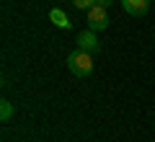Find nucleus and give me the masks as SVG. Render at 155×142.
Wrapping results in <instances>:
<instances>
[{
    "label": "nucleus",
    "instance_id": "nucleus-1",
    "mask_svg": "<svg viewBox=\"0 0 155 142\" xmlns=\"http://www.w3.org/2000/svg\"><path fill=\"white\" fill-rule=\"evenodd\" d=\"M67 70L75 78H88L93 72V57H91V52H83V49L70 52L67 54Z\"/></svg>",
    "mask_w": 155,
    "mask_h": 142
},
{
    "label": "nucleus",
    "instance_id": "nucleus-2",
    "mask_svg": "<svg viewBox=\"0 0 155 142\" xmlns=\"http://www.w3.org/2000/svg\"><path fill=\"white\" fill-rule=\"evenodd\" d=\"M85 23H88L91 31H106L111 21H109V16H106V8L93 5V8L88 11V18H85Z\"/></svg>",
    "mask_w": 155,
    "mask_h": 142
},
{
    "label": "nucleus",
    "instance_id": "nucleus-3",
    "mask_svg": "<svg viewBox=\"0 0 155 142\" xmlns=\"http://www.w3.org/2000/svg\"><path fill=\"white\" fill-rule=\"evenodd\" d=\"M119 5L127 16L132 18H142L145 13L150 11V0H119Z\"/></svg>",
    "mask_w": 155,
    "mask_h": 142
},
{
    "label": "nucleus",
    "instance_id": "nucleus-4",
    "mask_svg": "<svg viewBox=\"0 0 155 142\" xmlns=\"http://www.w3.org/2000/svg\"><path fill=\"white\" fill-rule=\"evenodd\" d=\"M78 49H83V52H98L101 49V44H98V36H96V31H91V28H85V31L78 34Z\"/></svg>",
    "mask_w": 155,
    "mask_h": 142
},
{
    "label": "nucleus",
    "instance_id": "nucleus-5",
    "mask_svg": "<svg viewBox=\"0 0 155 142\" xmlns=\"http://www.w3.org/2000/svg\"><path fill=\"white\" fill-rule=\"evenodd\" d=\"M49 21L54 23L57 28H62V31H70V28H72L70 18L65 16V11H62V8H52V11H49Z\"/></svg>",
    "mask_w": 155,
    "mask_h": 142
},
{
    "label": "nucleus",
    "instance_id": "nucleus-6",
    "mask_svg": "<svg viewBox=\"0 0 155 142\" xmlns=\"http://www.w3.org/2000/svg\"><path fill=\"white\" fill-rule=\"evenodd\" d=\"M13 114H16L13 104H11L8 98H3V101H0V121H11V119H13Z\"/></svg>",
    "mask_w": 155,
    "mask_h": 142
},
{
    "label": "nucleus",
    "instance_id": "nucleus-7",
    "mask_svg": "<svg viewBox=\"0 0 155 142\" xmlns=\"http://www.w3.org/2000/svg\"><path fill=\"white\" fill-rule=\"evenodd\" d=\"M70 3L78 8V11H91V8L96 5V0H70Z\"/></svg>",
    "mask_w": 155,
    "mask_h": 142
},
{
    "label": "nucleus",
    "instance_id": "nucleus-8",
    "mask_svg": "<svg viewBox=\"0 0 155 142\" xmlns=\"http://www.w3.org/2000/svg\"><path fill=\"white\" fill-rule=\"evenodd\" d=\"M96 5H101V8H111V5H114V0H96Z\"/></svg>",
    "mask_w": 155,
    "mask_h": 142
}]
</instances>
